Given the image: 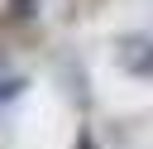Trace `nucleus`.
Segmentation results:
<instances>
[{"mask_svg": "<svg viewBox=\"0 0 153 149\" xmlns=\"http://www.w3.org/2000/svg\"><path fill=\"white\" fill-rule=\"evenodd\" d=\"M14 14H33V0H14Z\"/></svg>", "mask_w": 153, "mask_h": 149, "instance_id": "nucleus-2", "label": "nucleus"}, {"mask_svg": "<svg viewBox=\"0 0 153 149\" xmlns=\"http://www.w3.org/2000/svg\"><path fill=\"white\" fill-rule=\"evenodd\" d=\"M120 62L139 77H153V38H124L120 43Z\"/></svg>", "mask_w": 153, "mask_h": 149, "instance_id": "nucleus-1", "label": "nucleus"}]
</instances>
